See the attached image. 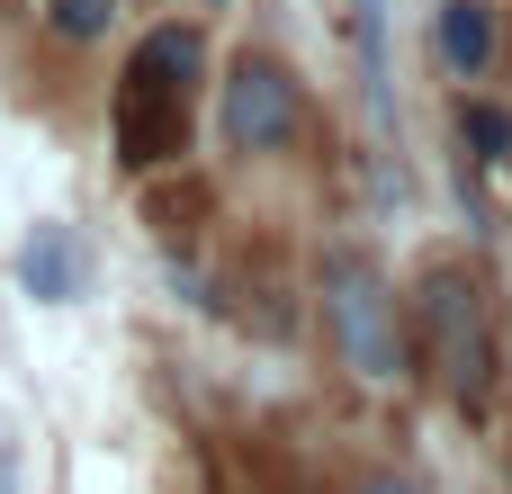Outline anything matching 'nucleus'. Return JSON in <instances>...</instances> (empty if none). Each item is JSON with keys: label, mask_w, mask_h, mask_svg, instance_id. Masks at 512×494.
Returning <instances> with one entry per match:
<instances>
[{"label": "nucleus", "mask_w": 512, "mask_h": 494, "mask_svg": "<svg viewBox=\"0 0 512 494\" xmlns=\"http://www.w3.org/2000/svg\"><path fill=\"white\" fill-rule=\"evenodd\" d=\"M198 27H144V45L126 54L117 72V99H108V135H117V162L126 171H162L189 153V99H198Z\"/></svg>", "instance_id": "nucleus-1"}, {"label": "nucleus", "mask_w": 512, "mask_h": 494, "mask_svg": "<svg viewBox=\"0 0 512 494\" xmlns=\"http://www.w3.org/2000/svg\"><path fill=\"white\" fill-rule=\"evenodd\" d=\"M324 315H333V333H342V351H351V369L360 378H405V351H396V297H387V279L360 261V252H333L324 261Z\"/></svg>", "instance_id": "nucleus-2"}, {"label": "nucleus", "mask_w": 512, "mask_h": 494, "mask_svg": "<svg viewBox=\"0 0 512 494\" xmlns=\"http://www.w3.org/2000/svg\"><path fill=\"white\" fill-rule=\"evenodd\" d=\"M414 324H423L432 369H441L459 396H486V288H477L468 270H432L423 297H414Z\"/></svg>", "instance_id": "nucleus-3"}, {"label": "nucleus", "mask_w": 512, "mask_h": 494, "mask_svg": "<svg viewBox=\"0 0 512 494\" xmlns=\"http://www.w3.org/2000/svg\"><path fill=\"white\" fill-rule=\"evenodd\" d=\"M297 135V72L270 54H243L225 72V144L234 153H279Z\"/></svg>", "instance_id": "nucleus-4"}, {"label": "nucleus", "mask_w": 512, "mask_h": 494, "mask_svg": "<svg viewBox=\"0 0 512 494\" xmlns=\"http://www.w3.org/2000/svg\"><path fill=\"white\" fill-rule=\"evenodd\" d=\"M441 63L459 81H477L495 63V9L486 0H441Z\"/></svg>", "instance_id": "nucleus-5"}, {"label": "nucleus", "mask_w": 512, "mask_h": 494, "mask_svg": "<svg viewBox=\"0 0 512 494\" xmlns=\"http://www.w3.org/2000/svg\"><path fill=\"white\" fill-rule=\"evenodd\" d=\"M18 279H27V297L63 306V297H72V279H81L72 234H63V225H36V234H27V252H18Z\"/></svg>", "instance_id": "nucleus-6"}, {"label": "nucleus", "mask_w": 512, "mask_h": 494, "mask_svg": "<svg viewBox=\"0 0 512 494\" xmlns=\"http://www.w3.org/2000/svg\"><path fill=\"white\" fill-rule=\"evenodd\" d=\"M117 9H126V0H45V27H54L63 45H99V36L117 27Z\"/></svg>", "instance_id": "nucleus-7"}, {"label": "nucleus", "mask_w": 512, "mask_h": 494, "mask_svg": "<svg viewBox=\"0 0 512 494\" xmlns=\"http://www.w3.org/2000/svg\"><path fill=\"white\" fill-rule=\"evenodd\" d=\"M459 135H477L495 162L512 153V117H504V108H486V99H477V108H459Z\"/></svg>", "instance_id": "nucleus-8"}, {"label": "nucleus", "mask_w": 512, "mask_h": 494, "mask_svg": "<svg viewBox=\"0 0 512 494\" xmlns=\"http://www.w3.org/2000/svg\"><path fill=\"white\" fill-rule=\"evenodd\" d=\"M369 494H414V486H369Z\"/></svg>", "instance_id": "nucleus-9"}]
</instances>
